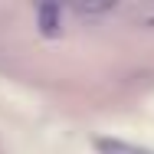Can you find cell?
Here are the masks:
<instances>
[{"label":"cell","mask_w":154,"mask_h":154,"mask_svg":"<svg viewBox=\"0 0 154 154\" xmlns=\"http://www.w3.org/2000/svg\"><path fill=\"white\" fill-rule=\"evenodd\" d=\"M95 148H98V154H154V151L138 148V144L118 141V138H95Z\"/></svg>","instance_id":"obj_1"}]
</instances>
